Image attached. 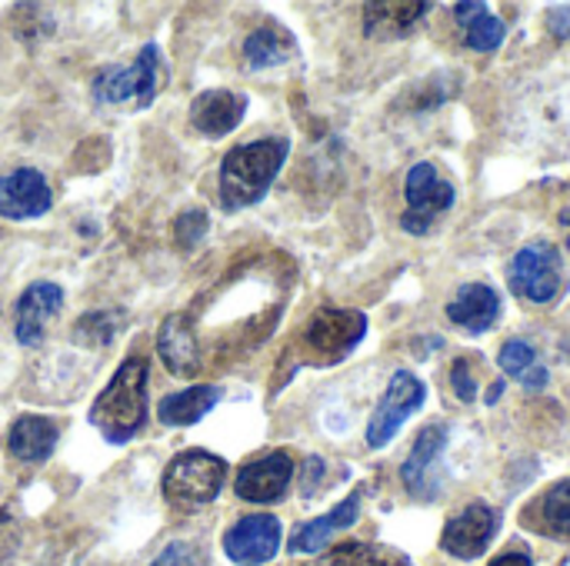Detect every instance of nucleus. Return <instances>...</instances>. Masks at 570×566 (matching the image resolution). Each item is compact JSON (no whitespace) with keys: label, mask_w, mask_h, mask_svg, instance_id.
Segmentation results:
<instances>
[{"label":"nucleus","mask_w":570,"mask_h":566,"mask_svg":"<svg viewBox=\"0 0 570 566\" xmlns=\"http://www.w3.org/2000/svg\"><path fill=\"white\" fill-rule=\"evenodd\" d=\"M291 143L284 137H261L240 143L220 160V203L224 210H244L264 200L274 177L281 173Z\"/></svg>","instance_id":"1"},{"label":"nucleus","mask_w":570,"mask_h":566,"mask_svg":"<svg viewBox=\"0 0 570 566\" xmlns=\"http://www.w3.org/2000/svg\"><path fill=\"white\" fill-rule=\"evenodd\" d=\"M147 420V360L127 357L110 377L107 390L90 407V424L107 444H127Z\"/></svg>","instance_id":"2"},{"label":"nucleus","mask_w":570,"mask_h":566,"mask_svg":"<svg viewBox=\"0 0 570 566\" xmlns=\"http://www.w3.org/2000/svg\"><path fill=\"white\" fill-rule=\"evenodd\" d=\"M227 480V464L210 450H184L164 470V497L174 507L197 510L220 497Z\"/></svg>","instance_id":"3"},{"label":"nucleus","mask_w":570,"mask_h":566,"mask_svg":"<svg viewBox=\"0 0 570 566\" xmlns=\"http://www.w3.org/2000/svg\"><path fill=\"white\" fill-rule=\"evenodd\" d=\"M164 87V57L157 43H144L130 67H104L90 80V93L97 103H137L147 107Z\"/></svg>","instance_id":"4"},{"label":"nucleus","mask_w":570,"mask_h":566,"mask_svg":"<svg viewBox=\"0 0 570 566\" xmlns=\"http://www.w3.org/2000/svg\"><path fill=\"white\" fill-rule=\"evenodd\" d=\"M508 284L528 304H538V307L554 304L564 287V267H561L558 247L548 240H534V244L521 247L511 260Z\"/></svg>","instance_id":"5"},{"label":"nucleus","mask_w":570,"mask_h":566,"mask_svg":"<svg viewBox=\"0 0 570 566\" xmlns=\"http://www.w3.org/2000/svg\"><path fill=\"white\" fill-rule=\"evenodd\" d=\"M404 200L407 210L401 214V227L414 237H424L441 214H448L458 200L451 180L438 173L434 163H414L404 177Z\"/></svg>","instance_id":"6"},{"label":"nucleus","mask_w":570,"mask_h":566,"mask_svg":"<svg viewBox=\"0 0 570 566\" xmlns=\"http://www.w3.org/2000/svg\"><path fill=\"white\" fill-rule=\"evenodd\" d=\"M367 334V317L361 310H337V307H324L317 310V317L311 320L307 334H304V347L314 360H321L324 367L344 360Z\"/></svg>","instance_id":"7"},{"label":"nucleus","mask_w":570,"mask_h":566,"mask_svg":"<svg viewBox=\"0 0 570 566\" xmlns=\"http://www.w3.org/2000/svg\"><path fill=\"white\" fill-rule=\"evenodd\" d=\"M424 397H428V390H424L421 377H414L411 370H397L367 420V444L374 450L387 447L397 437V430L407 424V417L424 407Z\"/></svg>","instance_id":"8"},{"label":"nucleus","mask_w":570,"mask_h":566,"mask_svg":"<svg viewBox=\"0 0 570 566\" xmlns=\"http://www.w3.org/2000/svg\"><path fill=\"white\" fill-rule=\"evenodd\" d=\"M444 444H448V430L441 424H431L417 434L404 467H401V480L404 490L414 500H438L441 494V457H444Z\"/></svg>","instance_id":"9"},{"label":"nucleus","mask_w":570,"mask_h":566,"mask_svg":"<svg viewBox=\"0 0 570 566\" xmlns=\"http://www.w3.org/2000/svg\"><path fill=\"white\" fill-rule=\"evenodd\" d=\"M281 550V520L271 514H250L240 517L224 534V554L237 566L271 564Z\"/></svg>","instance_id":"10"},{"label":"nucleus","mask_w":570,"mask_h":566,"mask_svg":"<svg viewBox=\"0 0 570 566\" xmlns=\"http://www.w3.org/2000/svg\"><path fill=\"white\" fill-rule=\"evenodd\" d=\"M498 527H501V517L494 507L471 504L458 517L448 520V527L441 534V550L458 560H478L498 537Z\"/></svg>","instance_id":"11"},{"label":"nucleus","mask_w":570,"mask_h":566,"mask_svg":"<svg viewBox=\"0 0 570 566\" xmlns=\"http://www.w3.org/2000/svg\"><path fill=\"white\" fill-rule=\"evenodd\" d=\"M291 480H294L291 454L274 450V454H264V457L244 464L237 480H234V490L247 504H277L287 494Z\"/></svg>","instance_id":"12"},{"label":"nucleus","mask_w":570,"mask_h":566,"mask_svg":"<svg viewBox=\"0 0 570 566\" xmlns=\"http://www.w3.org/2000/svg\"><path fill=\"white\" fill-rule=\"evenodd\" d=\"M50 203H53V190L37 167H17L0 177V217L33 220L47 214Z\"/></svg>","instance_id":"13"},{"label":"nucleus","mask_w":570,"mask_h":566,"mask_svg":"<svg viewBox=\"0 0 570 566\" xmlns=\"http://www.w3.org/2000/svg\"><path fill=\"white\" fill-rule=\"evenodd\" d=\"M63 307V290L60 284H50V280H37L30 284L20 300H17V314H13V334H17V344L23 347H37L43 340V330L47 324L57 317V310Z\"/></svg>","instance_id":"14"},{"label":"nucleus","mask_w":570,"mask_h":566,"mask_svg":"<svg viewBox=\"0 0 570 566\" xmlns=\"http://www.w3.org/2000/svg\"><path fill=\"white\" fill-rule=\"evenodd\" d=\"M247 113V93H234V90H204L190 100V123L197 133L220 140L230 130H237V123Z\"/></svg>","instance_id":"15"},{"label":"nucleus","mask_w":570,"mask_h":566,"mask_svg":"<svg viewBox=\"0 0 570 566\" xmlns=\"http://www.w3.org/2000/svg\"><path fill=\"white\" fill-rule=\"evenodd\" d=\"M448 320L454 327H464L468 334L481 337L501 320V297L488 284H461L458 294L448 304Z\"/></svg>","instance_id":"16"},{"label":"nucleus","mask_w":570,"mask_h":566,"mask_svg":"<svg viewBox=\"0 0 570 566\" xmlns=\"http://www.w3.org/2000/svg\"><path fill=\"white\" fill-rule=\"evenodd\" d=\"M157 354L174 377H194L200 370V347L184 314H170L157 330Z\"/></svg>","instance_id":"17"},{"label":"nucleus","mask_w":570,"mask_h":566,"mask_svg":"<svg viewBox=\"0 0 570 566\" xmlns=\"http://www.w3.org/2000/svg\"><path fill=\"white\" fill-rule=\"evenodd\" d=\"M357 517H361V490H354L347 500H341L331 514L301 524L291 537V554H321L331 544V537L354 527Z\"/></svg>","instance_id":"18"},{"label":"nucleus","mask_w":570,"mask_h":566,"mask_svg":"<svg viewBox=\"0 0 570 566\" xmlns=\"http://www.w3.org/2000/svg\"><path fill=\"white\" fill-rule=\"evenodd\" d=\"M57 447V424L43 414H23L10 424L7 450L20 464H43Z\"/></svg>","instance_id":"19"},{"label":"nucleus","mask_w":570,"mask_h":566,"mask_svg":"<svg viewBox=\"0 0 570 566\" xmlns=\"http://www.w3.org/2000/svg\"><path fill=\"white\" fill-rule=\"evenodd\" d=\"M220 404V387L200 384V387H187L177 394H167L157 407V420L164 427H190L200 417H207L214 407Z\"/></svg>","instance_id":"20"},{"label":"nucleus","mask_w":570,"mask_h":566,"mask_svg":"<svg viewBox=\"0 0 570 566\" xmlns=\"http://www.w3.org/2000/svg\"><path fill=\"white\" fill-rule=\"evenodd\" d=\"M454 13H458V23L464 27V40H468V47L471 50H478V53H488V50H498L501 43H504V37H508V27H504V20L488 7V3H481V0H461V3H454Z\"/></svg>","instance_id":"21"},{"label":"nucleus","mask_w":570,"mask_h":566,"mask_svg":"<svg viewBox=\"0 0 570 566\" xmlns=\"http://www.w3.org/2000/svg\"><path fill=\"white\" fill-rule=\"evenodd\" d=\"M431 10V3L417 0V3H364V30L367 37H404L424 13Z\"/></svg>","instance_id":"22"},{"label":"nucleus","mask_w":570,"mask_h":566,"mask_svg":"<svg viewBox=\"0 0 570 566\" xmlns=\"http://www.w3.org/2000/svg\"><path fill=\"white\" fill-rule=\"evenodd\" d=\"M291 53H294V37L281 23H274V20L261 23L244 40V60H247L250 70L277 67V63L291 60Z\"/></svg>","instance_id":"23"},{"label":"nucleus","mask_w":570,"mask_h":566,"mask_svg":"<svg viewBox=\"0 0 570 566\" xmlns=\"http://www.w3.org/2000/svg\"><path fill=\"white\" fill-rule=\"evenodd\" d=\"M498 364H501L504 377H514L524 390H534V394H538V390H544V387H548V380H551L548 367H544V364H538V350H534V344H531V340H521V337H514V340H508V344L501 347Z\"/></svg>","instance_id":"24"},{"label":"nucleus","mask_w":570,"mask_h":566,"mask_svg":"<svg viewBox=\"0 0 570 566\" xmlns=\"http://www.w3.org/2000/svg\"><path fill=\"white\" fill-rule=\"evenodd\" d=\"M538 527L544 530V534H551V537H568L570 540V477L568 480H561V484H554L544 497H541V504H538Z\"/></svg>","instance_id":"25"},{"label":"nucleus","mask_w":570,"mask_h":566,"mask_svg":"<svg viewBox=\"0 0 570 566\" xmlns=\"http://www.w3.org/2000/svg\"><path fill=\"white\" fill-rule=\"evenodd\" d=\"M124 327V314L117 310H90L73 324V344L80 347H110L117 330Z\"/></svg>","instance_id":"26"},{"label":"nucleus","mask_w":570,"mask_h":566,"mask_svg":"<svg viewBox=\"0 0 570 566\" xmlns=\"http://www.w3.org/2000/svg\"><path fill=\"white\" fill-rule=\"evenodd\" d=\"M204 234H207V214L200 207H190L174 220V240L180 250H194L204 240Z\"/></svg>","instance_id":"27"},{"label":"nucleus","mask_w":570,"mask_h":566,"mask_svg":"<svg viewBox=\"0 0 570 566\" xmlns=\"http://www.w3.org/2000/svg\"><path fill=\"white\" fill-rule=\"evenodd\" d=\"M150 566H204V557H200V550L194 547V544H187V540H174V544H167Z\"/></svg>","instance_id":"28"},{"label":"nucleus","mask_w":570,"mask_h":566,"mask_svg":"<svg viewBox=\"0 0 570 566\" xmlns=\"http://www.w3.org/2000/svg\"><path fill=\"white\" fill-rule=\"evenodd\" d=\"M327 566H381V550L364 544H344L331 554Z\"/></svg>","instance_id":"29"},{"label":"nucleus","mask_w":570,"mask_h":566,"mask_svg":"<svg viewBox=\"0 0 570 566\" xmlns=\"http://www.w3.org/2000/svg\"><path fill=\"white\" fill-rule=\"evenodd\" d=\"M451 387H454L458 400H464V404H474L478 400V380H474L471 360H454V367H451Z\"/></svg>","instance_id":"30"},{"label":"nucleus","mask_w":570,"mask_h":566,"mask_svg":"<svg viewBox=\"0 0 570 566\" xmlns=\"http://www.w3.org/2000/svg\"><path fill=\"white\" fill-rule=\"evenodd\" d=\"M548 30L558 40H570V7H551L548 10Z\"/></svg>","instance_id":"31"},{"label":"nucleus","mask_w":570,"mask_h":566,"mask_svg":"<svg viewBox=\"0 0 570 566\" xmlns=\"http://www.w3.org/2000/svg\"><path fill=\"white\" fill-rule=\"evenodd\" d=\"M324 477V460L321 457H311L307 460V467H304V480H301V490H304V497H314V490H317V480Z\"/></svg>","instance_id":"32"},{"label":"nucleus","mask_w":570,"mask_h":566,"mask_svg":"<svg viewBox=\"0 0 570 566\" xmlns=\"http://www.w3.org/2000/svg\"><path fill=\"white\" fill-rule=\"evenodd\" d=\"M491 566H534L531 564V557L528 554H521V550H514V554H504V557H498Z\"/></svg>","instance_id":"33"},{"label":"nucleus","mask_w":570,"mask_h":566,"mask_svg":"<svg viewBox=\"0 0 570 566\" xmlns=\"http://www.w3.org/2000/svg\"><path fill=\"white\" fill-rule=\"evenodd\" d=\"M504 387H508L504 380H498V384H491V387H488V397H484V400H488V407H494V404L504 397Z\"/></svg>","instance_id":"34"},{"label":"nucleus","mask_w":570,"mask_h":566,"mask_svg":"<svg viewBox=\"0 0 570 566\" xmlns=\"http://www.w3.org/2000/svg\"><path fill=\"white\" fill-rule=\"evenodd\" d=\"M561 224H564V227H570V207L568 210H561ZM568 250H570V237H568Z\"/></svg>","instance_id":"35"}]
</instances>
